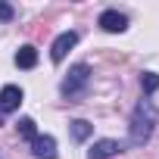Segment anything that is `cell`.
Here are the masks:
<instances>
[{
	"mask_svg": "<svg viewBox=\"0 0 159 159\" xmlns=\"http://www.w3.org/2000/svg\"><path fill=\"white\" fill-rule=\"evenodd\" d=\"M16 66H19V69H34V66H38V50H34L31 44L19 47V53H16Z\"/></svg>",
	"mask_w": 159,
	"mask_h": 159,
	"instance_id": "cell-8",
	"label": "cell"
},
{
	"mask_svg": "<svg viewBox=\"0 0 159 159\" xmlns=\"http://www.w3.org/2000/svg\"><path fill=\"white\" fill-rule=\"evenodd\" d=\"M19 134H22V137H28V140H34V137H38L34 122H31V119H19Z\"/></svg>",
	"mask_w": 159,
	"mask_h": 159,
	"instance_id": "cell-11",
	"label": "cell"
},
{
	"mask_svg": "<svg viewBox=\"0 0 159 159\" xmlns=\"http://www.w3.org/2000/svg\"><path fill=\"white\" fill-rule=\"evenodd\" d=\"M100 28L109 31V34H122V31L128 28V19H125L119 10H106V13H100Z\"/></svg>",
	"mask_w": 159,
	"mask_h": 159,
	"instance_id": "cell-4",
	"label": "cell"
},
{
	"mask_svg": "<svg viewBox=\"0 0 159 159\" xmlns=\"http://www.w3.org/2000/svg\"><path fill=\"white\" fill-rule=\"evenodd\" d=\"M31 156L34 159H56V140L50 134H38L31 140Z\"/></svg>",
	"mask_w": 159,
	"mask_h": 159,
	"instance_id": "cell-5",
	"label": "cell"
},
{
	"mask_svg": "<svg viewBox=\"0 0 159 159\" xmlns=\"http://www.w3.org/2000/svg\"><path fill=\"white\" fill-rule=\"evenodd\" d=\"M156 122H159V109H156V103H153V100H147V97H143V100L134 106V112H131L128 143H131V147H143V143L153 137Z\"/></svg>",
	"mask_w": 159,
	"mask_h": 159,
	"instance_id": "cell-1",
	"label": "cell"
},
{
	"mask_svg": "<svg viewBox=\"0 0 159 159\" xmlns=\"http://www.w3.org/2000/svg\"><path fill=\"white\" fill-rule=\"evenodd\" d=\"M91 134H94V125L91 122H84V119H75L72 122V137L75 140H88Z\"/></svg>",
	"mask_w": 159,
	"mask_h": 159,
	"instance_id": "cell-9",
	"label": "cell"
},
{
	"mask_svg": "<svg viewBox=\"0 0 159 159\" xmlns=\"http://www.w3.org/2000/svg\"><path fill=\"white\" fill-rule=\"evenodd\" d=\"M140 88H143V94H156L159 91V75L156 72H143L140 75Z\"/></svg>",
	"mask_w": 159,
	"mask_h": 159,
	"instance_id": "cell-10",
	"label": "cell"
},
{
	"mask_svg": "<svg viewBox=\"0 0 159 159\" xmlns=\"http://www.w3.org/2000/svg\"><path fill=\"white\" fill-rule=\"evenodd\" d=\"M19 103H22V88L7 84L0 91V112H13V109H19Z\"/></svg>",
	"mask_w": 159,
	"mask_h": 159,
	"instance_id": "cell-7",
	"label": "cell"
},
{
	"mask_svg": "<svg viewBox=\"0 0 159 159\" xmlns=\"http://www.w3.org/2000/svg\"><path fill=\"white\" fill-rule=\"evenodd\" d=\"M0 125H3V119H0Z\"/></svg>",
	"mask_w": 159,
	"mask_h": 159,
	"instance_id": "cell-13",
	"label": "cell"
},
{
	"mask_svg": "<svg viewBox=\"0 0 159 159\" xmlns=\"http://www.w3.org/2000/svg\"><path fill=\"white\" fill-rule=\"evenodd\" d=\"M88 81H91V66H88V62H78V66H72L69 75L62 78L59 94H62V97H78V94L88 88Z\"/></svg>",
	"mask_w": 159,
	"mask_h": 159,
	"instance_id": "cell-2",
	"label": "cell"
},
{
	"mask_svg": "<svg viewBox=\"0 0 159 159\" xmlns=\"http://www.w3.org/2000/svg\"><path fill=\"white\" fill-rule=\"evenodd\" d=\"M75 44H78V31H62V34L53 41V47H50V59H53V62H62L66 53H69Z\"/></svg>",
	"mask_w": 159,
	"mask_h": 159,
	"instance_id": "cell-3",
	"label": "cell"
},
{
	"mask_svg": "<svg viewBox=\"0 0 159 159\" xmlns=\"http://www.w3.org/2000/svg\"><path fill=\"white\" fill-rule=\"evenodd\" d=\"M13 16H16V10L10 3H0V22H13Z\"/></svg>",
	"mask_w": 159,
	"mask_h": 159,
	"instance_id": "cell-12",
	"label": "cell"
},
{
	"mask_svg": "<svg viewBox=\"0 0 159 159\" xmlns=\"http://www.w3.org/2000/svg\"><path fill=\"white\" fill-rule=\"evenodd\" d=\"M119 150H122V143H119V140L103 137V140H94V147L88 150V159H109V156H116Z\"/></svg>",
	"mask_w": 159,
	"mask_h": 159,
	"instance_id": "cell-6",
	"label": "cell"
}]
</instances>
